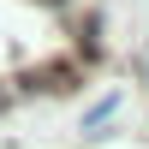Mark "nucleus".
I'll use <instances>...</instances> for the list:
<instances>
[{
    "label": "nucleus",
    "mask_w": 149,
    "mask_h": 149,
    "mask_svg": "<svg viewBox=\"0 0 149 149\" xmlns=\"http://www.w3.org/2000/svg\"><path fill=\"white\" fill-rule=\"evenodd\" d=\"M113 107H119V95H107V102H95L90 113H84V131H102L107 119H113Z\"/></svg>",
    "instance_id": "obj_1"
},
{
    "label": "nucleus",
    "mask_w": 149,
    "mask_h": 149,
    "mask_svg": "<svg viewBox=\"0 0 149 149\" xmlns=\"http://www.w3.org/2000/svg\"><path fill=\"white\" fill-rule=\"evenodd\" d=\"M48 6H66V0H48Z\"/></svg>",
    "instance_id": "obj_2"
}]
</instances>
